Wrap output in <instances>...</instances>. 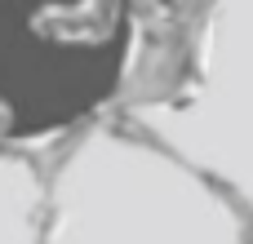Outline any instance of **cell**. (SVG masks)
<instances>
[{
    "label": "cell",
    "mask_w": 253,
    "mask_h": 244,
    "mask_svg": "<svg viewBox=\"0 0 253 244\" xmlns=\"http://www.w3.org/2000/svg\"><path fill=\"white\" fill-rule=\"evenodd\" d=\"M116 147V178L93 164L89 182L98 187L49 191L44 244H253L249 222L209 178L160 160L151 147Z\"/></svg>",
    "instance_id": "cell-1"
},
{
    "label": "cell",
    "mask_w": 253,
    "mask_h": 244,
    "mask_svg": "<svg viewBox=\"0 0 253 244\" xmlns=\"http://www.w3.org/2000/svg\"><path fill=\"white\" fill-rule=\"evenodd\" d=\"M120 40L107 13H0V133H49L116 84Z\"/></svg>",
    "instance_id": "cell-2"
},
{
    "label": "cell",
    "mask_w": 253,
    "mask_h": 244,
    "mask_svg": "<svg viewBox=\"0 0 253 244\" xmlns=\"http://www.w3.org/2000/svg\"><path fill=\"white\" fill-rule=\"evenodd\" d=\"M49 191L27 160L0 147V244H44Z\"/></svg>",
    "instance_id": "cell-3"
}]
</instances>
